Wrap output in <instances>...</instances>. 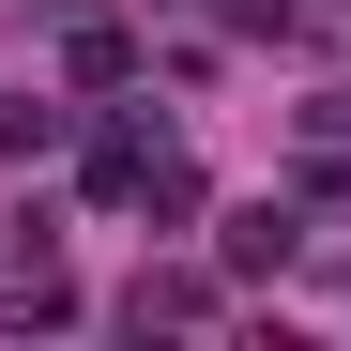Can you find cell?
I'll use <instances>...</instances> for the list:
<instances>
[{
    "label": "cell",
    "mask_w": 351,
    "mask_h": 351,
    "mask_svg": "<svg viewBox=\"0 0 351 351\" xmlns=\"http://www.w3.org/2000/svg\"><path fill=\"white\" fill-rule=\"evenodd\" d=\"M199 306H214L199 275H138V290H123V321H138V336H153V321H199Z\"/></svg>",
    "instance_id": "6da1fadb"
},
{
    "label": "cell",
    "mask_w": 351,
    "mask_h": 351,
    "mask_svg": "<svg viewBox=\"0 0 351 351\" xmlns=\"http://www.w3.org/2000/svg\"><path fill=\"white\" fill-rule=\"evenodd\" d=\"M0 153H62V107H46V92H0Z\"/></svg>",
    "instance_id": "7a4b0ae2"
},
{
    "label": "cell",
    "mask_w": 351,
    "mask_h": 351,
    "mask_svg": "<svg viewBox=\"0 0 351 351\" xmlns=\"http://www.w3.org/2000/svg\"><path fill=\"white\" fill-rule=\"evenodd\" d=\"M229 260H245V275H260V260H290V214H275V199H245V214H229Z\"/></svg>",
    "instance_id": "3957f363"
}]
</instances>
